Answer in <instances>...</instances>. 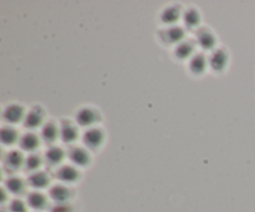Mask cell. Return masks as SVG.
<instances>
[{
    "instance_id": "obj_1",
    "label": "cell",
    "mask_w": 255,
    "mask_h": 212,
    "mask_svg": "<svg viewBox=\"0 0 255 212\" xmlns=\"http://www.w3.org/2000/svg\"><path fill=\"white\" fill-rule=\"evenodd\" d=\"M97 119H99V115H97V112L95 111L94 109H91V107H82V109H80L76 114L77 124L85 127L94 125Z\"/></svg>"
},
{
    "instance_id": "obj_2",
    "label": "cell",
    "mask_w": 255,
    "mask_h": 212,
    "mask_svg": "<svg viewBox=\"0 0 255 212\" xmlns=\"http://www.w3.org/2000/svg\"><path fill=\"white\" fill-rule=\"evenodd\" d=\"M50 197L56 204H65L71 197V190L65 185H55L50 189Z\"/></svg>"
},
{
    "instance_id": "obj_3",
    "label": "cell",
    "mask_w": 255,
    "mask_h": 212,
    "mask_svg": "<svg viewBox=\"0 0 255 212\" xmlns=\"http://www.w3.org/2000/svg\"><path fill=\"white\" fill-rule=\"evenodd\" d=\"M84 142L86 146L96 149V147L101 146L102 142H104V132L100 129L87 130L84 135Z\"/></svg>"
},
{
    "instance_id": "obj_4",
    "label": "cell",
    "mask_w": 255,
    "mask_h": 212,
    "mask_svg": "<svg viewBox=\"0 0 255 212\" xmlns=\"http://www.w3.org/2000/svg\"><path fill=\"white\" fill-rule=\"evenodd\" d=\"M228 64V55L223 50H216L209 57V66L214 71H222Z\"/></svg>"
},
{
    "instance_id": "obj_5",
    "label": "cell",
    "mask_w": 255,
    "mask_h": 212,
    "mask_svg": "<svg viewBox=\"0 0 255 212\" xmlns=\"http://www.w3.org/2000/svg\"><path fill=\"white\" fill-rule=\"evenodd\" d=\"M4 119L6 120L10 124H16V122L21 121L22 119H25V112L20 105L12 104L5 109L4 111Z\"/></svg>"
},
{
    "instance_id": "obj_6",
    "label": "cell",
    "mask_w": 255,
    "mask_h": 212,
    "mask_svg": "<svg viewBox=\"0 0 255 212\" xmlns=\"http://www.w3.org/2000/svg\"><path fill=\"white\" fill-rule=\"evenodd\" d=\"M69 157L77 166H86L90 162V156L87 151L82 147H72L69 151Z\"/></svg>"
},
{
    "instance_id": "obj_7",
    "label": "cell",
    "mask_w": 255,
    "mask_h": 212,
    "mask_svg": "<svg viewBox=\"0 0 255 212\" xmlns=\"http://www.w3.org/2000/svg\"><path fill=\"white\" fill-rule=\"evenodd\" d=\"M79 177V171L74 166H69V165L60 167L59 171H57V179L61 180L62 182H67V184H72V182L77 181Z\"/></svg>"
},
{
    "instance_id": "obj_8",
    "label": "cell",
    "mask_w": 255,
    "mask_h": 212,
    "mask_svg": "<svg viewBox=\"0 0 255 212\" xmlns=\"http://www.w3.org/2000/svg\"><path fill=\"white\" fill-rule=\"evenodd\" d=\"M42 120H44V112L40 107H35L25 116L24 124L29 129H35L42 124Z\"/></svg>"
},
{
    "instance_id": "obj_9",
    "label": "cell",
    "mask_w": 255,
    "mask_h": 212,
    "mask_svg": "<svg viewBox=\"0 0 255 212\" xmlns=\"http://www.w3.org/2000/svg\"><path fill=\"white\" fill-rule=\"evenodd\" d=\"M60 137L62 139L64 142H72L76 140L77 137V130L70 122L64 121L62 122L61 127H60Z\"/></svg>"
},
{
    "instance_id": "obj_10",
    "label": "cell",
    "mask_w": 255,
    "mask_h": 212,
    "mask_svg": "<svg viewBox=\"0 0 255 212\" xmlns=\"http://www.w3.org/2000/svg\"><path fill=\"white\" fill-rule=\"evenodd\" d=\"M207 67V59L204 57L203 54H196L191 57V61H189V69L193 74L199 75L202 72H204Z\"/></svg>"
},
{
    "instance_id": "obj_11",
    "label": "cell",
    "mask_w": 255,
    "mask_h": 212,
    "mask_svg": "<svg viewBox=\"0 0 255 212\" xmlns=\"http://www.w3.org/2000/svg\"><path fill=\"white\" fill-rule=\"evenodd\" d=\"M47 204V200L44 194L39 191H34L27 196V205L34 210H42Z\"/></svg>"
},
{
    "instance_id": "obj_12",
    "label": "cell",
    "mask_w": 255,
    "mask_h": 212,
    "mask_svg": "<svg viewBox=\"0 0 255 212\" xmlns=\"http://www.w3.org/2000/svg\"><path fill=\"white\" fill-rule=\"evenodd\" d=\"M29 182L35 189H44L49 185L50 179L46 172L44 171H35L31 176L29 177Z\"/></svg>"
},
{
    "instance_id": "obj_13",
    "label": "cell",
    "mask_w": 255,
    "mask_h": 212,
    "mask_svg": "<svg viewBox=\"0 0 255 212\" xmlns=\"http://www.w3.org/2000/svg\"><path fill=\"white\" fill-rule=\"evenodd\" d=\"M181 17V9L177 6H169L162 12L161 19L164 24L167 25H173L174 22H177Z\"/></svg>"
},
{
    "instance_id": "obj_14",
    "label": "cell",
    "mask_w": 255,
    "mask_h": 212,
    "mask_svg": "<svg viewBox=\"0 0 255 212\" xmlns=\"http://www.w3.org/2000/svg\"><path fill=\"white\" fill-rule=\"evenodd\" d=\"M60 134V130L57 129L56 125L54 122H47L42 126L41 130V137L46 142H54L57 139V135Z\"/></svg>"
},
{
    "instance_id": "obj_15",
    "label": "cell",
    "mask_w": 255,
    "mask_h": 212,
    "mask_svg": "<svg viewBox=\"0 0 255 212\" xmlns=\"http://www.w3.org/2000/svg\"><path fill=\"white\" fill-rule=\"evenodd\" d=\"M20 146L25 151H34L39 146V137L35 134H25L20 139Z\"/></svg>"
},
{
    "instance_id": "obj_16",
    "label": "cell",
    "mask_w": 255,
    "mask_h": 212,
    "mask_svg": "<svg viewBox=\"0 0 255 212\" xmlns=\"http://www.w3.org/2000/svg\"><path fill=\"white\" fill-rule=\"evenodd\" d=\"M198 42L203 49L211 50L216 45V37L208 30H203V31H201L198 34Z\"/></svg>"
},
{
    "instance_id": "obj_17",
    "label": "cell",
    "mask_w": 255,
    "mask_h": 212,
    "mask_svg": "<svg viewBox=\"0 0 255 212\" xmlns=\"http://www.w3.org/2000/svg\"><path fill=\"white\" fill-rule=\"evenodd\" d=\"M46 161L51 165H57L64 159V151L60 147H50L46 151Z\"/></svg>"
},
{
    "instance_id": "obj_18",
    "label": "cell",
    "mask_w": 255,
    "mask_h": 212,
    "mask_svg": "<svg viewBox=\"0 0 255 212\" xmlns=\"http://www.w3.org/2000/svg\"><path fill=\"white\" fill-rule=\"evenodd\" d=\"M24 156H22L21 152L19 151H11L9 152V155L6 156V164L7 166L11 167V169H19V167H21V165L24 164Z\"/></svg>"
},
{
    "instance_id": "obj_19",
    "label": "cell",
    "mask_w": 255,
    "mask_h": 212,
    "mask_svg": "<svg viewBox=\"0 0 255 212\" xmlns=\"http://www.w3.org/2000/svg\"><path fill=\"white\" fill-rule=\"evenodd\" d=\"M166 36L169 42H173V44L179 42L181 44L184 37V30L179 26H172L166 31Z\"/></svg>"
},
{
    "instance_id": "obj_20",
    "label": "cell",
    "mask_w": 255,
    "mask_h": 212,
    "mask_svg": "<svg viewBox=\"0 0 255 212\" xmlns=\"http://www.w3.org/2000/svg\"><path fill=\"white\" fill-rule=\"evenodd\" d=\"M194 51V47L191 42H181L176 47V55L178 59H188L192 57Z\"/></svg>"
},
{
    "instance_id": "obj_21",
    "label": "cell",
    "mask_w": 255,
    "mask_h": 212,
    "mask_svg": "<svg viewBox=\"0 0 255 212\" xmlns=\"http://www.w3.org/2000/svg\"><path fill=\"white\" fill-rule=\"evenodd\" d=\"M184 24L188 27H196L198 26L199 22H201V15L197 11L196 9H189L187 10L186 14H184Z\"/></svg>"
},
{
    "instance_id": "obj_22",
    "label": "cell",
    "mask_w": 255,
    "mask_h": 212,
    "mask_svg": "<svg viewBox=\"0 0 255 212\" xmlns=\"http://www.w3.org/2000/svg\"><path fill=\"white\" fill-rule=\"evenodd\" d=\"M17 140V131L11 126H5L1 130V141L5 145H12Z\"/></svg>"
},
{
    "instance_id": "obj_23",
    "label": "cell",
    "mask_w": 255,
    "mask_h": 212,
    "mask_svg": "<svg viewBox=\"0 0 255 212\" xmlns=\"http://www.w3.org/2000/svg\"><path fill=\"white\" fill-rule=\"evenodd\" d=\"M6 186L12 194H21L24 191V181L20 177H9L6 181Z\"/></svg>"
},
{
    "instance_id": "obj_24",
    "label": "cell",
    "mask_w": 255,
    "mask_h": 212,
    "mask_svg": "<svg viewBox=\"0 0 255 212\" xmlns=\"http://www.w3.org/2000/svg\"><path fill=\"white\" fill-rule=\"evenodd\" d=\"M41 159H40L39 155L32 154L25 160V165H26L27 170H37L40 166H41Z\"/></svg>"
},
{
    "instance_id": "obj_25",
    "label": "cell",
    "mask_w": 255,
    "mask_h": 212,
    "mask_svg": "<svg viewBox=\"0 0 255 212\" xmlns=\"http://www.w3.org/2000/svg\"><path fill=\"white\" fill-rule=\"evenodd\" d=\"M10 211L11 212H27V205L22 200H14L10 204Z\"/></svg>"
},
{
    "instance_id": "obj_26",
    "label": "cell",
    "mask_w": 255,
    "mask_h": 212,
    "mask_svg": "<svg viewBox=\"0 0 255 212\" xmlns=\"http://www.w3.org/2000/svg\"><path fill=\"white\" fill-rule=\"evenodd\" d=\"M52 212H72V207L67 202H65V204H56L54 209H52Z\"/></svg>"
},
{
    "instance_id": "obj_27",
    "label": "cell",
    "mask_w": 255,
    "mask_h": 212,
    "mask_svg": "<svg viewBox=\"0 0 255 212\" xmlns=\"http://www.w3.org/2000/svg\"><path fill=\"white\" fill-rule=\"evenodd\" d=\"M2 212H5V211H2Z\"/></svg>"
}]
</instances>
